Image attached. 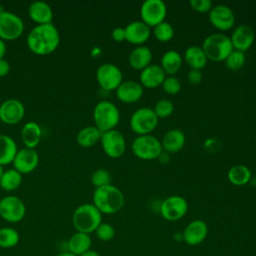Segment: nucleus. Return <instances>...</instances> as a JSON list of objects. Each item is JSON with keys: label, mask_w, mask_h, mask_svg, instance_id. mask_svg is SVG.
Segmentation results:
<instances>
[{"label": "nucleus", "mask_w": 256, "mask_h": 256, "mask_svg": "<svg viewBox=\"0 0 256 256\" xmlns=\"http://www.w3.org/2000/svg\"><path fill=\"white\" fill-rule=\"evenodd\" d=\"M60 43L58 29L52 24H38L27 35L28 48L37 55H47L55 51Z\"/></svg>", "instance_id": "f257e3e1"}, {"label": "nucleus", "mask_w": 256, "mask_h": 256, "mask_svg": "<svg viewBox=\"0 0 256 256\" xmlns=\"http://www.w3.org/2000/svg\"><path fill=\"white\" fill-rule=\"evenodd\" d=\"M92 204L102 214H115L123 208L125 197L118 187L110 184L95 188L92 195Z\"/></svg>", "instance_id": "f03ea898"}, {"label": "nucleus", "mask_w": 256, "mask_h": 256, "mask_svg": "<svg viewBox=\"0 0 256 256\" xmlns=\"http://www.w3.org/2000/svg\"><path fill=\"white\" fill-rule=\"evenodd\" d=\"M102 223V213L92 204L78 206L72 215V224L77 232L90 234Z\"/></svg>", "instance_id": "7ed1b4c3"}, {"label": "nucleus", "mask_w": 256, "mask_h": 256, "mask_svg": "<svg viewBox=\"0 0 256 256\" xmlns=\"http://www.w3.org/2000/svg\"><path fill=\"white\" fill-rule=\"evenodd\" d=\"M201 48L207 59L215 62L225 61L234 49L230 37L224 33H213L208 35L204 39Z\"/></svg>", "instance_id": "20e7f679"}, {"label": "nucleus", "mask_w": 256, "mask_h": 256, "mask_svg": "<svg viewBox=\"0 0 256 256\" xmlns=\"http://www.w3.org/2000/svg\"><path fill=\"white\" fill-rule=\"evenodd\" d=\"M93 119L95 126L103 133L115 129L120 121V112L113 102L102 100L94 107Z\"/></svg>", "instance_id": "39448f33"}, {"label": "nucleus", "mask_w": 256, "mask_h": 256, "mask_svg": "<svg viewBox=\"0 0 256 256\" xmlns=\"http://www.w3.org/2000/svg\"><path fill=\"white\" fill-rule=\"evenodd\" d=\"M159 122L154 110L148 107H141L136 109L129 120L131 130L138 135L151 134L155 130Z\"/></svg>", "instance_id": "423d86ee"}, {"label": "nucleus", "mask_w": 256, "mask_h": 256, "mask_svg": "<svg viewBox=\"0 0 256 256\" xmlns=\"http://www.w3.org/2000/svg\"><path fill=\"white\" fill-rule=\"evenodd\" d=\"M131 149L133 154L141 160L156 159L163 151L160 140L151 134L138 135L133 140Z\"/></svg>", "instance_id": "0eeeda50"}, {"label": "nucleus", "mask_w": 256, "mask_h": 256, "mask_svg": "<svg viewBox=\"0 0 256 256\" xmlns=\"http://www.w3.org/2000/svg\"><path fill=\"white\" fill-rule=\"evenodd\" d=\"M162 218L167 221H178L183 218L188 211L187 200L179 195H172L165 198L159 207Z\"/></svg>", "instance_id": "6e6552de"}, {"label": "nucleus", "mask_w": 256, "mask_h": 256, "mask_svg": "<svg viewBox=\"0 0 256 256\" xmlns=\"http://www.w3.org/2000/svg\"><path fill=\"white\" fill-rule=\"evenodd\" d=\"M167 6L162 0H145L140 7L141 21L149 27H155L165 21Z\"/></svg>", "instance_id": "1a4fd4ad"}, {"label": "nucleus", "mask_w": 256, "mask_h": 256, "mask_svg": "<svg viewBox=\"0 0 256 256\" xmlns=\"http://www.w3.org/2000/svg\"><path fill=\"white\" fill-rule=\"evenodd\" d=\"M98 84L104 90H116L123 81L122 71L113 63L101 64L96 71Z\"/></svg>", "instance_id": "9d476101"}, {"label": "nucleus", "mask_w": 256, "mask_h": 256, "mask_svg": "<svg viewBox=\"0 0 256 256\" xmlns=\"http://www.w3.org/2000/svg\"><path fill=\"white\" fill-rule=\"evenodd\" d=\"M26 214L24 202L14 195L6 196L0 199V216L10 223L20 222Z\"/></svg>", "instance_id": "9b49d317"}, {"label": "nucleus", "mask_w": 256, "mask_h": 256, "mask_svg": "<svg viewBox=\"0 0 256 256\" xmlns=\"http://www.w3.org/2000/svg\"><path fill=\"white\" fill-rule=\"evenodd\" d=\"M100 142L105 154L111 158H119L125 153L126 140L123 134L116 129L103 132Z\"/></svg>", "instance_id": "f8f14e48"}, {"label": "nucleus", "mask_w": 256, "mask_h": 256, "mask_svg": "<svg viewBox=\"0 0 256 256\" xmlns=\"http://www.w3.org/2000/svg\"><path fill=\"white\" fill-rule=\"evenodd\" d=\"M24 30L22 19L7 11L0 12V38L2 40H14L18 38Z\"/></svg>", "instance_id": "ddd939ff"}, {"label": "nucleus", "mask_w": 256, "mask_h": 256, "mask_svg": "<svg viewBox=\"0 0 256 256\" xmlns=\"http://www.w3.org/2000/svg\"><path fill=\"white\" fill-rule=\"evenodd\" d=\"M210 23L218 30L226 31L231 29L235 24V15L230 7L224 4H218L208 12Z\"/></svg>", "instance_id": "4468645a"}, {"label": "nucleus", "mask_w": 256, "mask_h": 256, "mask_svg": "<svg viewBox=\"0 0 256 256\" xmlns=\"http://www.w3.org/2000/svg\"><path fill=\"white\" fill-rule=\"evenodd\" d=\"M208 235V226L205 221L195 219L189 222L182 232V240L189 246L201 244Z\"/></svg>", "instance_id": "2eb2a0df"}, {"label": "nucleus", "mask_w": 256, "mask_h": 256, "mask_svg": "<svg viewBox=\"0 0 256 256\" xmlns=\"http://www.w3.org/2000/svg\"><path fill=\"white\" fill-rule=\"evenodd\" d=\"M39 162V155L35 149L32 148H22L18 150L14 160L13 166L21 174H27L35 170Z\"/></svg>", "instance_id": "dca6fc26"}, {"label": "nucleus", "mask_w": 256, "mask_h": 256, "mask_svg": "<svg viewBox=\"0 0 256 256\" xmlns=\"http://www.w3.org/2000/svg\"><path fill=\"white\" fill-rule=\"evenodd\" d=\"M24 115V105L17 99H7L0 105V119L6 124H16L23 119Z\"/></svg>", "instance_id": "f3484780"}, {"label": "nucleus", "mask_w": 256, "mask_h": 256, "mask_svg": "<svg viewBox=\"0 0 256 256\" xmlns=\"http://www.w3.org/2000/svg\"><path fill=\"white\" fill-rule=\"evenodd\" d=\"M255 39V33L251 26L247 24L238 25L232 32L230 40L235 50L245 52L253 44Z\"/></svg>", "instance_id": "a211bd4d"}, {"label": "nucleus", "mask_w": 256, "mask_h": 256, "mask_svg": "<svg viewBox=\"0 0 256 256\" xmlns=\"http://www.w3.org/2000/svg\"><path fill=\"white\" fill-rule=\"evenodd\" d=\"M124 29L126 36L125 40L137 46L145 43L151 35L150 27L141 20H134L129 22Z\"/></svg>", "instance_id": "6ab92c4d"}, {"label": "nucleus", "mask_w": 256, "mask_h": 256, "mask_svg": "<svg viewBox=\"0 0 256 256\" xmlns=\"http://www.w3.org/2000/svg\"><path fill=\"white\" fill-rule=\"evenodd\" d=\"M115 91L117 98L124 103L137 102L141 99L144 92L142 85L134 80L122 81Z\"/></svg>", "instance_id": "aec40b11"}, {"label": "nucleus", "mask_w": 256, "mask_h": 256, "mask_svg": "<svg viewBox=\"0 0 256 256\" xmlns=\"http://www.w3.org/2000/svg\"><path fill=\"white\" fill-rule=\"evenodd\" d=\"M165 77L166 74L160 65L150 64L146 68L141 70L139 75V83L142 85V87L153 89L161 86Z\"/></svg>", "instance_id": "412c9836"}, {"label": "nucleus", "mask_w": 256, "mask_h": 256, "mask_svg": "<svg viewBox=\"0 0 256 256\" xmlns=\"http://www.w3.org/2000/svg\"><path fill=\"white\" fill-rule=\"evenodd\" d=\"M160 142L162 149L170 154L179 152L184 147L186 138L183 131L177 128H173L164 133Z\"/></svg>", "instance_id": "4be33fe9"}, {"label": "nucleus", "mask_w": 256, "mask_h": 256, "mask_svg": "<svg viewBox=\"0 0 256 256\" xmlns=\"http://www.w3.org/2000/svg\"><path fill=\"white\" fill-rule=\"evenodd\" d=\"M152 56V51L148 46L140 45L131 50L128 56V62L132 68L143 70L151 64Z\"/></svg>", "instance_id": "5701e85b"}, {"label": "nucleus", "mask_w": 256, "mask_h": 256, "mask_svg": "<svg viewBox=\"0 0 256 256\" xmlns=\"http://www.w3.org/2000/svg\"><path fill=\"white\" fill-rule=\"evenodd\" d=\"M29 17L38 24L51 23L53 11L49 4L43 1H35L30 4L28 9Z\"/></svg>", "instance_id": "b1692460"}, {"label": "nucleus", "mask_w": 256, "mask_h": 256, "mask_svg": "<svg viewBox=\"0 0 256 256\" xmlns=\"http://www.w3.org/2000/svg\"><path fill=\"white\" fill-rule=\"evenodd\" d=\"M92 244V239L90 234L82 233V232H75L70 236L67 241V248L68 252L80 256L84 252L90 250Z\"/></svg>", "instance_id": "393cba45"}, {"label": "nucleus", "mask_w": 256, "mask_h": 256, "mask_svg": "<svg viewBox=\"0 0 256 256\" xmlns=\"http://www.w3.org/2000/svg\"><path fill=\"white\" fill-rule=\"evenodd\" d=\"M184 60L191 69L201 70L206 66L208 59L200 46L192 45L184 51Z\"/></svg>", "instance_id": "a878e982"}, {"label": "nucleus", "mask_w": 256, "mask_h": 256, "mask_svg": "<svg viewBox=\"0 0 256 256\" xmlns=\"http://www.w3.org/2000/svg\"><path fill=\"white\" fill-rule=\"evenodd\" d=\"M18 152L14 139L8 135L0 134V165H7L13 162Z\"/></svg>", "instance_id": "bb28decb"}, {"label": "nucleus", "mask_w": 256, "mask_h": 256, "mask_svg": "<svg viewBox=\"0 0 256 256\" xmlns=\"http://www.w3.org/2000/svg\"><path fill=\"white\" fill-rule=\"evenodd\" d=\"M182 56L178 51L168 50L162 55L160 66L164 70L165 74L172 76L180 70L182 66Z\"/></svg>", "instance_id": "cd10ccee"}, {"label": "nucleus", "mask_w": 256, "mask_h": 256, "mask_svg": "<svg viewBox=\"0 0 256 256\" xmlns=\"http://www.w3.org/2000/svg\"><path fill=\"white\" fill-rule=\"evenodd\" d=\"M41 128L33 121L27 122L21 130V139L27 148L34 149L41 139Z\"/></svg>", "instance_id": "c85d7f7f"}, {"label": "nucleus", "mask_w": 256, "mask_h": 256, "mask_svg": "<svg viewBox=\"0 0 256 256\" xmlns=\"http://www.w3.org/2000/svg\"><path fill=\"white\" fill-rule=\"evenodd\" d=\"M101 134L102 132L96 126H86L78 132L76 140L81 147L88 148L92 147L100 140Z\"/></svg>", "instance_id": "c756f323"}, {"label": "nucleus", "mask_w": 256, "mask_h": 256, "mask_svg": "<svg viewBox=\"0 0 256 256\" xmlns=\"http://www.w3.org/2000/svg\"><path fill=\"white\" fill-rule=\"evenodd\" d=\"M251 176L252 174L250 169L242 164L232 166L227 173V177L230 183L236 186H243L247 184L250 181Z\"/></svg>", "instance_id": "7c9ffc66"}, {"label": "nucleus", "mask_w": 256, "mask_h": 256, "mask_svg": "<svg viewBox=\"0 0 256 256\" xmlns=\"http://www.w3.org/2000/svg\"><path fill=\"white\" fill-rule=\"evenodd\" d=\"M22 182V174L14 168L4 171L1 179L0 186L6 191H13L17 189Z\"/></svg>", "instance_id": "2f4dec72"}, {"label": "nucleus", "mask_w": 256, "mask_h": 256, "mask_svg": "<svg viewBox=\"0 0 256 256\" xmlns=\"http://www.w3.org/2000/svg\"><path fill=\"white\" fill-rule=\"evenodd\" d=\"M20 240L18 231L12 227L0 228V247L9 249L15 247Z\"/></svg>", "instance_id": "473e14b6"}, {"label": "nucleus", "mask_w": 256, "mask_h": 256, "mask_svg": "<svg viewBox=\"0 0 256 256\" xmlns=\"http://www.w3.org/2000/svg\"><path fill=\"white\" fill-rule=\"evenodd\" d=\"M153 34L158 41L168 42L174 36V28L169 22L163 21L154 27Z\"/></svg>", "instance_id": "72a5a7b5"}, {"label": "nucleus", "mask_w": 256, "mask_h": 256, "mask_svg": "<svg viewBox=\"0 0 256 256\" xmlns=\"http://www.w3.org/2000/svg\"><path fill=\"white\" fill-rule=\"evenodd\" d=\"M246 61L244 52L233 49V51L225 59V66L230 70H238L243 67Z\"/></svg>", "instance_id": "f704fd0d"}, {"label": "nucleus", "mask_w": 256, "mask_h": 256, "mask_svg": "<svg viewBox=\"0 0 256 256\" xmlns=\"http://www.w3.org/2000/svg\"><path fill=\"white\" fill-rule=\"evenodd\" d=\"M153 110L158 118H167L173 113L174 105L171 100L162 98L155 103Z\"/></svg>", "instance_id": "c9c22d12"}, {"label": "nucleus", "mask_w": 256, "mask_h": 256, "mask_svg": "<svg viewBox=\"0 0 256 256\" xmlns=\"http://www.w3.org/2000/svg\"><path fill=\"white\" fill-rule=\"evenodd\" d=\"M91 183L95 186V188L110 185L111 184L110 172L103 168L95 170L91 175Z\"/></svg>", "instance_id": "e433bc0d"}, {"label": "nucleus", "mask_w": 256, "mask_h": 256, "mask_svg": "<svg viewBox=\"0 0 256 256\" xmlns=\"http://www.w3.org/2000/svg\"><path fill=\"white\" fill-rule=\"evenodd\" d=\"M96 237L103 241V242H108L111 241L114 236H115V229L114 227L106 222H102L95 230Z\"/></svg>", "instance_id": "4c0bfd02"}, {"label": "nucleus", "mask_w": 256, "mask_h": 256, "mask_svg": "<svg viewBox=\"0 0 256 256\" xmlns=\"http://www.w3.org/2000/svg\"><path fill=\"white\" fill-rule=\"evenodd\" d=\"M161 86L162 89L169 95H175L181 90V82L174 75L166 76Z\"/></svg>", "instance_id": "58836bf2"}, {"label": "nucleus", "mask_w": 256, "mask_h": 256, "mask_svg": "<svg viewBox=\"0 0 256 256\" xmlns=\"http://www.w3.org/2000/svg\"><path fill=\"white\" fill-rule=\"evenodd\" d=\"M189 3L193 10L200 13L209 12L213 7L211 0H190Z\"/></svg>", "instance_id": "ea45409f"}, {"label": "nucleus", "mask_w": 256, "mask_h": 256, "mask_svg": "<svg viewBox=\"0 0 256 256\" xmlns=\"http://www.w3.org/2000/svg\"><path fill=\"white\" fill-rule=\"evenodd\" d=\"M203 78V74L201 72V70H197V69H191L188 74H187V79L188 81L193 84V85H197L202 81Z\"/></svg>", "instance_id": "a19ab883"}, {"label": "nucleus", "mask_w": 256, "mask_h": 256, "mask_svg": "<svg viewBox=\"0 0 256 256\" xmlns=\"http://www.w3.org/2000/svg\"><path fill=\"white\" fill-rule=\"evenodd\" d=\"M112 39L116 42H122L126 39L125 29L123 27H115L111 32Z\"/></svg>", "instance_id": "79ce46f5"}, {"label": "nucleus", "mask_w": 256, "mask_h": 256, "mask_svg": "<svg viewBox=\"0 0 256 256\" xmlns=\"http://www.w3.org/2000/svg\"><path fill=\"white\" fill-rule=\"evenodd\" d=\"M10 71V64L7 60L0 59V77L6 76Z\"/></svg>", "instance_id": "37998d69"}, {"label": "nucleus", "mask_w": 256, "mask_h": 256, "mask_svg": "<svg viewBox=\"0 0 256 256\" xmlns=\"http://www.w3.org/2000/svg\"><path fill=\"white\" fill-rule=\"evenodd\" d=\"M5 53H6V43L4 40L0 38V59H3Z\"/></svg>", "instance_id": "c03bdc74"}, {"label": "nucleus", "mask_w": 256, "mask_h": 256, "mask_svg": "<svg viewBox=\"0 0 256 256\" xmlns=\"http://www.w3.org/2000/svg\"><path fill=\"white\" fill-rule=\"evenodd\" d=\"M80 256H100V254H99V252H97L96 250L90 249V250L84 252L83 254H81Z\"/></svg>", "instance_id": "a18cd8bd"}, {"label": "nucleus", "mask_w": 256, "mask_h": 256, "mask_svg": "<svg viewBox=\"0 0 256 256\" xmlns=\"http://www.w3.org/2000/svg\"><path fill=\"white\" fill-rule=\"evenodd\" d=\"M57 256H76V255H74V254H72V253L66 251V252H61V253H59Z\"/></svg>", "instance_id": "49530a36"}, {"label": "nucleus", "mask_w": 256, "mask_h": 256, "mask_svg": "<svg viewBox=\"0 0 256 256\" xmlns=\"http://www.w3.org/2000/svg\"><path fill=\"white\" fill-rule=\"evenodd\" d=\"M3 173H4V170H3V167L0 165V179H1V177H2V175H3Z\"/></svg>", "instance_id": "de8ad7c7"}]
</instances>
